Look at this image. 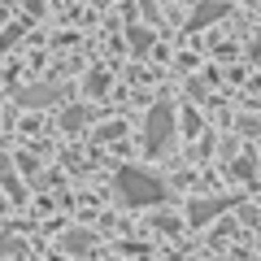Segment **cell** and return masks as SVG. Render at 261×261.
Masks as SVG:
<instances>
[{
  "mask_svg": "<svg viewBox=\"0 0 261 261\" xmlns=\"http://www.w3.org/2000/svg\"><path fill=\"white\" fill-rule=\"evenodd\" d=\"M113 187H118V196L126 205H161L166 200V183L157 174H148L144 166H122L113 174Z\"/></svg>",
  "mask_w": 261,
  "mask_h": 261,
  "instance_id": "cell-1",
  "label": "cell"
},
{
  "mask_svg": "<svg viewBox=\"0 0 261 261\" xmlns=\"http://www.w3.org/2000/svg\"><path fill=\"white\" fill-rule=\"evenodd\" d=\"M170 135H174V109H170V105H152L148 118H144V148L166 152Z\"/></svg>",
  "mask_w": 261,
  "mask_h": 261,
  "instance_id": "cell-2",
  "label": "cell"
},
{
  "mask_svg": "<svg viewBox=\"0 0 261 261\" xmlns=\"http://www.w3.org/2000/svg\"><path fill=\"white\" fill-rule=\"evenodd\" d=\"M222 13H226V5H222V0H200V5H196V13L187 18V27H192V31H200V27H209V22H218Z\"/></svg>",
  "mask_w": 261,
  "mask_h": 261,
  "instance_id": "cell-3",
  "label": "cell"
},
{
  "mask_svg": "<svg viewBox=\"0 0 261 261\" xmlns=\"http://www.w3.org/2000/svg\"><path fill=\"white\" fill-rule=\"evenodd\" d=\"M222 209H231V200H192V205H187V214H192L196 226H205L209 218H218Z\"/></svg>",
  "mask_w": 261,
  "mask_h": 261,
  "instance_id": "cell-4",
  "label": "cell"
},
{
  "mask_svg": "<svg viewBox=\"0 0 261 261\" xmlns=\"http://www.w3.org/2000/svg\"><path fill=\"white\" fill-rule=\"evenodd\" d=\"M148 48H152V35H148L144 27H130V53H135V57H144Z\"/></svg>",
  "mask_w": 261,
  "mask_h": 261,
  "instance_id": "cell-5",
  "label": "cell"
},
{
  "mask_svg": "<svg viewBox=\"0 0 261 261\" xmlns=\"http://www.w3.org/2000/svg\"><path fill=\"white\" fill-rule=\"evenodd\" d=\"M87 248H92V235L87 231H70L65 235V252H87Z\"/></svg>",
  "mask_w": 261,
  "mask_h": 261,
  "instance_id": "cell-6",
  "label": "cell"
},
{
  "mask_svg": "<svg viewBox=\"0 0 261 261\" xmlns=\"http://www.w3.org/2000/svg\"><path fill=\"white\" fill-rule=\"evenodd\" d=\"M57 96H61L57 87H35V92H27V100H31V105H39V100H57Z\"/></svg>",
  "mask_w": 261,
  "mask_h": 261,
  "instance_id": "cell-7",
  "label": "cell"
},
{
  "mask_svg": "<svg viewBox=\"0 0 261 261\" xmlns=\"http://www.w3.org/2000/svg\"><path fill=\"white\" fill-rule=\"evenodd\" d=\"M183 130H187V135H192V130H200V118H196V113H187V118H183Z\"/></svg>",
  "mask_w": 261,
  "mask_h": 261,
  "instance_id": "cell-8",
  "label": "cell"
},
{
  "mask_svg": "<svg viewBox=\"0 0 261 261\" xmlns=\"http://www.w3.org/2000/svg\"><path fill=\"white\" fill-rule=\"evenodd\" d=\"M252 57H257V61H261V48H252Z\"/></svg>",
  "mask_w": 261,
  "mask_h": 261,
  "instance_id": "cell-9",
  "label": "cell"
},
{
  "mask_svg": "<svg viewBox=\"0 0 261 261\" xmlns=\"http://www.w3.org/2000/svg\"><path fill=\"white\" fill-rule=\"evenodd\" d=\"M53 261H65V257H53Z\"/></svg>",
  "mask_w": 261,
  "mask_h": 261,
  "instance_id": "cell-10",
  "label": "cell"
}]
</instances>
